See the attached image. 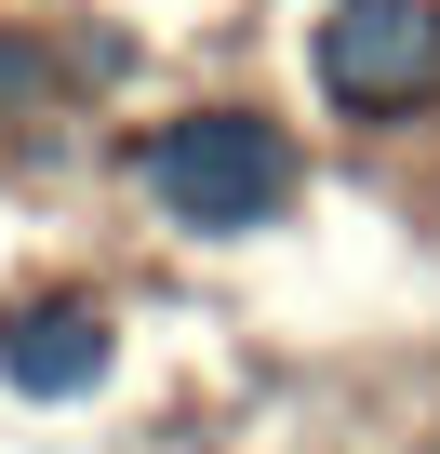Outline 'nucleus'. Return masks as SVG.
Here are the masks:
<instances>
[{"instance_id":"4","label":"nucleus","mask_w":440,"mask_h":454,"mask_svg":"<svg viewBox=\"0 0 440 454\" xmlns=\"http://www.w3.org/2000/svg\"><path fill=\"white\" fill-rule=\"evenodd\" d=\"M54 94H67L54 41H27V27H0V134H27V121H54Z\"/></svg>"},{"instance_id":"1","label":"nucleus","mask_w":440,"mask_h":454,"mask_svg":"<svg viewBox=\"0 0 440 454\" xmlns=\"http://www.w3.org/2000/svg\"><path fill=\"white\" fill-rule=\"evenodd\" d=\"M147 200L174 227H213V241L228 227H267L294 200V134L254 121V107H187V121L147 134Z\"/></svg>"},{"instance_id":"3","label":"nucleus","mask_w":440,"mask_h":454,"mask_svg":"<svg viewBox=\"0 0 440 454\" xmlns=\"http://www.w3.org/2000/svg\"><path fill=\"white\" fill-rule=\"evenodd\" d=\"M0 374H14L27 401H81V387L107 374V308H94V294L14 308V321H0Z\"/></svg>"},{"instance_id":"2","label":"nucleus","mask_w":440,"mask_h":454,"mask_svg":"<svg viewBox=\"0 0 440 454\" xmlns=\"http://www.w3.org/2000/svg\"><path fill=\"white\" fill-rule=\"evenodd\" d=\"M307 67L334 121H413L440 94V0H334Z\"/></svg>"}]
</instances>
